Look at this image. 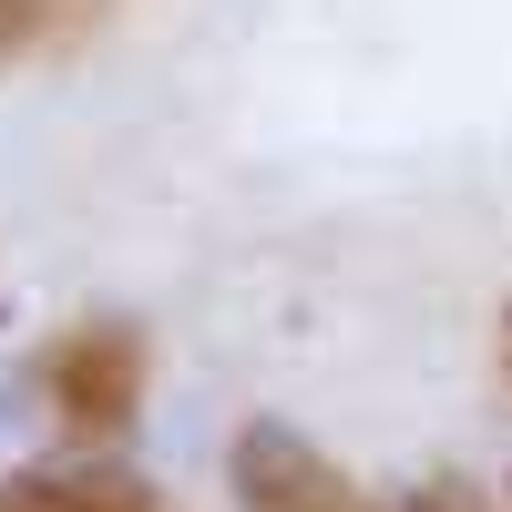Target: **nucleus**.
<instances>
[{
    "mask_svg": "<svg viewBox=\"0 0 512 512\" xmlns=\"http://www.w3.org/2000/svg\"><path fill=\"white\" fill-rule=\"evenodd\" d=\"M41 400H52V420L72 441H123L144 410V328L123 318H93L52 338V359H41Z\"/></svg>",
    "mask_w": 512,
    "mask_h": 512,
    "instance_id": "obj_1",
    "label": "nucleus"
},
{
    "mask_svg": "<svg viewBox=\"0 0 512 512\" xmlns=\"http://www.w3.org/2000/svg\"><path fill=\"white\" fill-rule=\"evenodd\" d=\"M226 492H236V512H390L338 472L318 441H297L287 420H246L226 441Z\"/></svg>",
    "mask_w": 512,
    "mask_h": 512,
    "instance_id": "obj_2",
    "label": "nucleus"
},
{
    "mask_svg": "<svg viewBox=\"0 0 512 512\" xmlns=\"http://www.w3.org/2000/svg\"><path fill=\"white\" fill-rule=\"evenodd\" d=\"M0 512H164V492L123 461H31L0 482Z\"/></svg>",
    "mask_w": 512,
    "mask_h": 512,
    "instance_id": "obj_3",
    "label": "nucleus"
},
{
    "mask_svg": "<svg viewBox=\"0 0 512 512\" xmlns=\"http://www.w3.org/2000/svg\"><path fill=\"white\" fill-rule=\"evenodd\" d=\"M103 0H0V52H31V41H52L72 21H93Z\"/></svg>",
    "mask_w": 512,
    "mask_h": 512,
    "instance_id": "obj_4",
    "label": "nucleus"
},
{
    "mask_svg": "<svg viewBox=\"0 0 512 512\" xmlns=\"http://www.w3.org/2000/svg\"><path fill=\"white\" fill-rule=\"evenodd\" d=\"M410 512H492V492H472V482H420Z\"/></svg>",
    "mask_w": 512,
    "mask_h": 512,
    "instance_id": "obj_5",
    "label": "nucleus"
},
{
    "mask_svg": "<svg viewBox=\"0 0 512 512\" xmlns=\"http://www.w3.org/2000/svg\"><path fill=\"white\" fill-rule=\"evenodd\" d=\"M502 359H512V297H502Z\"/></svg>",
    "mask_w": 512,
    "mask_h": 512,
    "instance_id": "obj_6",
    "label": "nucleus"
},
{
    "mask_svg": "<svg viewBox=\"0 0 512 512\" xmlns=\"http://www.w3.org/2000/svg\"><path fill=\"white\" fill-rule=\"evenodd\" d=\"M502 492H512V482H502Z\"/></svg>",
    "mask_w": 512,
    "mask_h": 512,
    "instance_id": "obj_7",
    "label": "nucleus"
}]
</instances>
